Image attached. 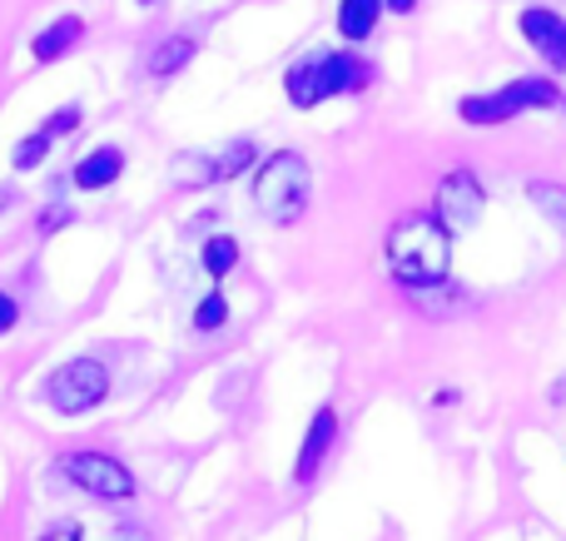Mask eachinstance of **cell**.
<instances>
[{
    "label": "cell",
    "mask_w": 566,
    "mask_h": 541,
    "mask_svg": "<svg viewBox=\"0 0 566 541\" xmlns=\"http://www.w3.org/2000/svg\"><path fill=\"white\" fill-rule=\"evenodd\" d=\"M388 268L398 284L408 288H432L448 278L452 268V229L442 224L438 214H402L398 224L388 229Z\"/></svg>",
    "instance_id": "obj_1"
},
{
    "label": "cell",
    "mask_w": 566,
    "mask_h": 541,
    "mask_svg": "<svg viewBox=\"0 0 566 541\" xmlns=\"http://www.w3.org/2000/svg\"><path fill=\"white\" fill-rule=\"evenodd\" d=\"M368 79H373V65H363L353 50H313L298 65H289L283 89H289L293 109H313L333 95H353V89H363Z\"/></svg>",
    "instance_id": "obj_2"
},
{
    "label": "cell",
    "mask_w": 566,
    "mask_h": 541,
    "mask_svg": "<svg viewBox=\"0 0 566 541\" xmlns=\"http://www.w3.org/2000/svg\"><path fill=\"white\" fill-rule=\"evenodd\" d=\"M308 184H313L308 159H303L298 149H274L254 174L259 214L274 219V224H293V219L303 214V204H308Z\"/></svg>",
    "instance_id": "obj_3"
},
{
    "label": "cell",
    "mask_w": 566,
    "mask_h": 541,
    "mask_svg": "<svg viewBox=\"0 0 566 541\" xmlns=\"http://www.w3.org/2000/svg\"><path fill=\"white\" fill-rule=\"evenodd\" d=\"M45 397H50V407L65 413V417L95 413V407L109 397L105 363H95V358H70V363H60L55 373H50V383H45Z\"/></svg>",
    "instance_id": "obj_4"
},
{
    "label": "cell",
    "mask_w": 566,
    "mask_h": 541,
    "mask_svg": "<svg viewBox=\"0 0 566 541\" xmlns=\"http://www.w3.org/2000/svg\"><path fill=\"white\" fill-rule=\"evenodd\" d=\"M60 473H65L80 492L99 497V502H129V497L139 492L135 473H129L119 457H105V453H65L60 457Z\"/></svg>",
    "instance_id": "obj_5"
},
{
    "label": "cell",
    "mask_w": 566,
    "mask_h": 541,
    "mask_svg": "<svg viewBox=\"0 0 566 541\" xmlns=\"http://www.w3.org/2000/svg\"><path fill=\"white\" fill-rule=\"evenodd\" d=\"M482 209H488V189H482V179L472 174V169H452V174H442L432 214H438L442 224L452 229V234H458V229H472V224H478Z\"/></svg>",
    "instance_id": "obj_6"
},
{
    "label": "cell",
    "mask_w": 566,
    "mask_h": 541,
    "mask_svg": "<svg viewBox=\"0 0 566 541\" xmlns=\"http://www.w3.org/2000/svg\"><path fill=\"white\" fill-rule=\"evenodd\" d=\"M249 165H254V145L234 139V145H224L219 155H179L175 179L179 184H224V179H234L239 169H249Z\"/></svg>",
    "instance_id": "obj_7"
},
{
    "label": "cell",
    "mask_w": 566,
    "mask_h": 541,
    "mask_svg": "<svg viewBox=\"0 0 566 541\" xmlns=\"http://www.w3.org/2000/svg\"><path fill=\"white\" fill-rule=\"evenodd\" d=\"M522 35H527L532 50H542V60H547L552 70H566V20L557 10H542V6H527L517 15Z\"/></svg>",
    "instance_id": "obj_8"
},
{
    "label": "cell",
    "mask_w": 566,
    "mask_h": 541,
    "mask_svg": "<svg viewBox=\"0 0 566 541\" xmlns=\"http://www.w3.org/2000/svg\"><path fill=\"white\" fill-rule=\"evenodd\" d=\"M333 443H338V413L333 407H318L308 423V433H303V447H298V463H293V482H313L323 467V457L333 453Z\"/></svg>",
    "instance_id": "obj_9"
},
{
    "label": "cell",
    "mask_w": 566,
    "mask_h": 541,
    "mask_svg": "<svg viewBox=\"0 0 566 541\" xmlns=\"http://www.w3.org/2000/svg\"><path fill=\"white\" fill-rule=\"evenodd\" d=\"M75 125H80V109L75 105L55 109V115H50L35 135H25L15 145V155H10V159H15V169H40V165H45V155H50V145H55V139H65Z\"/></svg>",
    "instance_id": "obj_10"
},
{
    "label": "cell",
    "mask_w": 566,
    "mask_h": 541,
    "mask_svg": "<svg viewBox=\"0 0 566 541\" xmlns=\"http://www.w3.org/2000/svg\"><path fill=\"white\" fill-rule=\"evenodd\" d=\"M458 115L468 119V125L488 129V125H507V119H517L522 105L512 99V89L502 85V89H492V95H468V99L458 105Z\"/></svg>",
    "instance_id": "obj_11"
},
{
    "label": "cell",
    "mask_w": 566,
    "mask_h": 541,
    "mask_svg": "<svg viewBox=\"0 0 566 541\" xmlns=\"http://www.w3.org/2000/svg\"><path fill=\"white\" fill-rule=\"evenodd\" d=\"M119 174H125V155L115 145H99L75 165V189H109Z\"/></svg>",
    "instance_id": "obj_12"
},
{
    "label": "cell",
    "mask_w": 566,
    "mask_h": 541,
    "mask_svg": "<svg viewBox=\"0 0 566 541\" xmlns=\"http://www.w3.org/2000/svg\"><path fill=\"white\" fill-rule=\"evenodd\" d=\"M80 35H85V20H80V15H60L55 25H45L35 40H30V55H35L40 65H50V60L65 55V50L75 45Z\"/></svg>",
    "instance_id": "obj_13"
},
{
    "label": "cell",
    "mask_w": 566,
    "mask_h": 541,
    "mask_svg": "<svg viewBox=\"0 0 566 541\" xmlns=\"http://www.w3.org/2000/svg\"><path fill=\"white\" fill-rule=\"evenodd\" d=\"M382 0H338V35L343 40H368L378 30Z\"/></svg>",
    "instance_id": "obj_14"
},
{
    "label": "cell",
    "mask_w": 566,
    "mask_h": 541,
    "mask_svg": "<svg viewBox=\"0 0 566 541\" xmlns=\"http://www.w3.org/2000/svg\"><path fill=\"white\" fill-rule=\"evenodd\" d=\"M195 50L199 45L189 35H169V40H159V45L149 50L145 65H149V75H175V70H185L189 60H195Z\"/></svg>",
    "instance_id": "obj_15"
},
{
    "label": "cell",
    "mask_w": 566,
    "mask_h": 541,
    "mask_svg": "<svg viewBox=\"0 0 566 541\" xmlns=\"http://www.w3.org/2000/svg\"><path fill=\"white\" fill-rule=\"evenodd\" d=\"M512 99H517L522 109H552V105H562V89L552 85V79H537V75H522V79H512Z\"/></svg>",
    "instance_id": "obj_16"
},
{
    "label": "cell",
    "mask_w": 566,
    "mask_h": 541,
    "mask_svg": "<svg viewBox=\"0 0 566 541\" xmlns=\"http://www.w3.org/2000/svg\"><path fill=\"white\" fill-rule=\"evenodd\" d=\"M205 274L209 278H224V274H234V264H239V238H229V234H214L205 244Z\"/></svg>",
    "instance_id": "obj_17"
},
{
    "label": "cell",
    "mask_w": 566,
    "mask_h": 541,
    "mask_svg": "<svg viewBox=\"0 0 566 541\" xmlns=\"http://www.w3.org/2000/svg\"><path fill=\"white\" fill-rule=\"evenodd\" d=\"M527 199L537 209H547V219H557V224L566 229V189H557V184H527Z\"/></svg>",
    "instance_id": "obj_18"
},
{
    "label": "cell",
    "mask_w": 566,
    "mask_h": 541,
    "mask_svg": "<svg viewBox=\"0 0 566 541\" xmlns=\"http://www.w3.org/2000/svg\"><path fill=\"white\" fill-rule=\"evenodd\" d=\"M224 323H229V304H224V294L214 288V294L195 308V328L199 333H214V328H224Z\"/></svg>",
    "instance_id": "obj_19"
},
{
    "label": "cell",
    "mask_w": 566,
    "mask_h": 541,
    "mask_svg": "<svg viewBox=\"0 0 566 541\" xmlns=\"http://www.w3.org/2000/svg\"><path fill=\"white\" fill-rule=\"evenodd\" d=\"M15 318H20L15 298H10V294H0V333H10V328H15Z\"/></svg>",
    "instance_id": "obj_20"
},
{
    "label": "cell",
    "mask_w": 566,
    "mask_h": 541,
    "mask_svg": "<svg viewBox=\"0 0 566 541\" xmlns=\"http://www.w3.org/2000/svg\"><path fill=\"white\" fill-rule=\"evenodd\" d=\"M40 541H85V532H80V527H75V522H60V527H55V532H45V537H40Z\"/></svg>",
    "instance_id": "obj_21"
},
{
    "label": "cell",
    "mask_w": 566,
    "mask_h": 541,
    "mask_svg": "<svg viewBox=\"0 0 566 541\" xmlns=\"http://www.w3.org/2000/svg\"><path fill=\"white\" fill-rule=\"evenodd\" d=\"M412 6H418V0H382V10H398V15H408Z\"/></svg>",
    "instance_id": "obj_22"
},
{
    "label": "cell",
    "mask_w": 566,
    "mask_h": 541,
    "mask_svg": "<svg viewBox=\"0 0 566 541\" xmlns=\"http://www.w3.org/2000/svg\"><path fill=\"white\" fill-rule=\"evenodd\" d=\"M139 6H155V0H139Z\"/></svg>",
    "instance_id": "obj_23"
}]
</instances>
